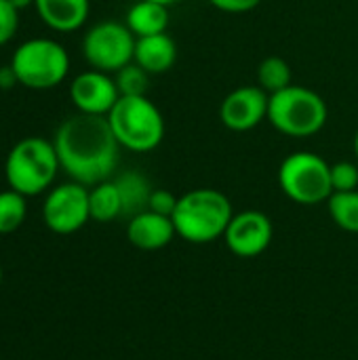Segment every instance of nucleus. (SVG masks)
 <instances>
[{
  "instance_id": "nucleus-30",
  "label": "nucleus",
  "mask_w": 358,
  "mask_h": 360,
  "mask_svg": "<svg viewBox=\"0 0 358 360\" xmlns=\"http://www.w3.org/2000/svg\"><path fill=\"white\" fill-rule=\"evenodd\" d=\"M354 156H357V162H358V131H357V135H354Z\"/></svg>"
},
{
  "instance_id": "nucleus-11",
  "label": "nucleus",
  "mask_w": 358,
  "mask_h": 360,
  "mask_svg": "<svg viewBox=\"0 0 358 360\" xmlns=\"http://www.w3.org/2000/svg\"><path fill=\"white\" fill-rule=\"evenodd\" d=\"M120 99L114 74L84 70L70 82V101L80 114L108 116Z\"/></svg>"
},
{
  "instance_id": "nucleus-18",
  "label": "nucleus",
  "mask_w": 358,
  "mask_h": 360,
  "mask_svg": "<svg viewBox=\"0 0 358 360\" xmlns=\"http://www.w3.org/2000/svg\"><path fill=\"white\" fill-rule=\"evenodd\" d=\"M91 219L99 224L114 221L122 215V198L114 179H106L89 190Z\"/></svg>"
},
{
  "instance_id": "nucleus-15",
  "label": "nucleus",
  "mask_w": 358,
  "mask_h": 360,
  "mask_svg": "<svg viewBox=\"0 0 358 360\" xmlns=\"http://www.w3.org/2000/svg\"><path fill=\"white\" fill-rule=\"evenodd\" d=\"M133 61L141 65L150 76L167 74L177 61V44L167 32L137 38Z\"/></svg>"
},
{
  "instance_id": "nucleus-5",
  "label": "nucleus",
  "mask_w": 358,
  "mask_h": 360,
  "mask_svg": "<svg viewBox=\"0 0 358 360\" xmlns=\"http://www.w3.org/2000/svg\"><path fill=\"white\" fill-rule=\"evenodd\" d=\"M106 118L120 148L129 152L148 154L165 139V116L148 95L120 97Z\"/></svg>"
},
{
  "instance_id": "nucleus-23",
  "label": "nucleus",
  "mask_w": 358,
  "mask_h": 360,
  "mask_svg": "<svg viewBox=\"0 0 358 360\" xmlns=\"http://www.w3.org/2000/svg\"><path fill=\"white\" fill-rule=\"evenodd\" d=\"M331 186L333 192L358 190V162L342 160L331 165Z\"/></svg>"
},
{
  "instance_id": "nucleus-6",
  "label": "nucleus",
  "mask_w": 358,
  "mask_h": 360,
  "mask_svg": "<svg viewBox=\"0 0 358 360\" xmlns=\"http://www.w3.org/2000/svg\"><path fill=\"white\" fill-rule=\"evenodd\" d=\"M11 68L15 70L21 86L49 91L68 78L70 55L65 46L53 38H30L15 49Z\"/></svg>"
},
{
  "instance_id": "nucleus-17",
  "label": "nucleus",
  "mask_w": 358,
  "mask_h": 360,
  "mask_svg": "<svg viewBox=\"0 0 358 360\" xmlns=\"http://www.w3.org/2000/svg\"><path fill=\"white\" fill-rule=\"evenodd\" d=\"M114 181H116L120 198H122V215H127L131 219L133 215L148 209L154 188L146 175H141L139 171H124Z\"/></svg>"
},
{
  "instance_id": "nucleus-21",
  "label": "nucleus",
  "mask_w": 358,
  "mask_h": 360,
  "mask_svg": "<svg viewBox=\"0 0 358 360\" xmlns=\"http://www.w3.org/2000/svg\"><path fill=\"white\" fill-rule=\"evenodd\" d=\"M27 217V200L15 190L0 192V234H11L21 228Z\"/></svg>"
},
{
  "instance_id": "nucleus-4",
  "label": "nucleus",
  "mask_w": 358,
  "mask_h": 360,
  "mask_svg": "<svg viewBox=\"0 0 358 360\" xmlns=\"http://www.w3.org/2000/svg\"><path fill=\"white\" fill-rule=\"evenodd\" d=\"M329 120V108L317 91L289 84L287 89L270 95L268 122L283 135L306 139L319 135Z\"/></svg>"
},
{
  "instance_id": "nucleus-25",
  "label": "nucleus",
  "mask_w": 358,
  "mask_h": 360,
  "mask_svg": "<svg viewBox=\"0 0 358 360\" xmlns=\"http://www.w3.org/2000/svg\"><path fill=\"white\" fill-rule=\"evenodd\" d=\"M177 200H179V196H175L173 192H169L165 188H154L152 196H150V202H148V209L154 211V213L171 217L175 207H177Z\"/></svg>"
},
{
  "instance_id": "nucleus-26",
  "label": "nucleus",
  "mask_w": 358,
  "mask_h": 360,
  "mask_svg": "<svg viewBox=\"0 0 358 360\" xmlns=\"http://www.w3.org/2000/svg\"><path fill=\"white\" fill-rule=\"evenodd\" d=\"M209 2L224 13H249L262 4V0H209Z\"/></svg>"
},
{
  "instance_id": "nucleus-12",
  "label": "nucleus",
  "mask_w": 358,
  "mask_h": 360,
  "mask_svg": "<svg viewBox=\"0 0 358 360\" xmlns=\"http://www.w3.org/2000/svg\"><path fill=\"white\" fill-rule=\"evenodd\" d=\"M274 236L272 219L255 209L234 213L224 234L226 247L238 257H257L270 245Z\"/></svg>"
},
{
  "instance_id": "nucleus-8",
  "label": "nucleus",
  "mask_w": 358,
  "mask_h": 360,
  "mask_svg": "<svg viewBox=\"0 0 358 360\" xmlns=\"http://www.w3.org/2000/svg\"><path fill=\"white\" fill-rule=\"evenodd\" d=\"M135 34L120 21H99L82 38V57L93 70L116 74L135 55Z\"/></svg>"
},
{
  "instance_id": "nucleus-27",
  "label": "nucleus",
  "mask_w": 358,
  "mask_h": 360,
  "mask_svg": "<svg viewBox=\"0 0 358 360\" xmlns=\"http://www.w3.org/2000/svg\"><path fill=\"white\" fill-rule=\"evenodd\" d=\"M15 84H19L15 70L11 68V63H8V65H2V68H0V89L6 91V89H13Z\"/></svg>"
},
{
  "instance_id": "nucleus-31",
  "label": "nucleus",
  "mask_w": 358,
  "mask_h": 360,
  "mask_svg": "<svg viewBox=\"0 0 358 360\" xmlns=\"http://www.w3.org/2000/svg\"><path fill=\"white\" fill-rule=\"evenodd\" d=\"M0 285H2V268H0Z\"/></svg>"
},
{
  "instance_id": "nucleus-9",
  "label": "nucleus",
  "mask_w": 358,
  "mask_h": 360,
  "mask_svg": "<svg viewBox=\"0 0 358 360\" xmlns=\"http://www.w3.org/2000/svg\"><path fill=\"white\" fill-rule=\"evenodd\" d=\"M44 226L61 236L74 234L91 219L89 188L78 181H65L49 190L42 205Z\"/></svg>"
},
{
  "instance_id": "nucleus-16",
  "label": "nucleus",
  "mask_w": 358,
  "mask_h": 360,
  "mask_svg": "<svg viewBox=\"0 0 358 360\" xmlns=\"http://www.w3.org/2000/svg\"><path fill=\"white\" fill-rule=\"evenodd\" d=\"M124 23L135 34V38L165 34L169 30V23H171L169 6L148 2V0H137L135 4L129 6Z\"/></svg>"
},
{
  "instance_id": "nucleus-19",
  "label": "nucleus",
  "mask_w": 358,
  "mask_h": 360,
  "mask_svg": "<svg viewBox=\"0 0 358 360\" xmlns=\"http://www.w3.org/2000/svg\"><path fill=\"white\" fill-rule=\"evenodd\" d=\"M257 84L268 93L274 95L283 89H287L289 84H293V72L287 59L270 55L266 57L260 68H257Z\"/></svg>"
},
{
  "instance_id": "nucleus-20",
  "label": "nucleus",
  "mask_w": 358,
  "mask_h": 360,
  "mask_svg": "<svg viewBox=\"0 0 358 360\" xmlns=\"http://www.w3.org/2000/svg\"><path fill=\"white\" fill-rule=\"evenodd\" d=\"M327 209L338 228L358 234V190L333 192L327 200Z\"/></svg>"
},
{
  "instance_id": "nucleus-10",
  "label": "nucleus",
  "mask_w": 358,
  "mask_h": 360,
  "mask_svg": "<svg viewBox=\"0 0 358 360\" xmlns=\"http://www.w3.org/2000/svg\"><path fill=\"white\" fill-rule=\"evenodd\" d=\"M270 95L260 84H243L230 91L219 105V120L228 131L247 133L268 120Z\"/></svg>"
},
{
  "instance_id": "nucleus-14",
  "label": "nucleus",
  "mask_w": 358,
  "mask_h": 360,
  "mask_svg": "<svg viewBox=\"0 0 358 360\" xmlns=\"http://www.w3.org/2000/svg\"><path fill=\"white\" fill-rule=\"evenodd\" d=\"M34 8L40 21L61 34L80 30L91 13L89 0H34Z\"/></svg>"
},
{
  "instance_id": "nucleus-7",
  "label": "nucleus",
  "mask_w": 358,
  "mask_h": 360,
  "mask_svg": "<svg viewBox=\"0 0 358 360\" xmlns=\"http://www.w3.org/2000/svg\"><path fill=\"white\" fill-rule=\"evenodd\" d=\"M279 186L283 194L306 207L327 202L333 194L331 165L317 152H293L279 167Z\"/></svg>"
},
{
  "instance_id": "nucleus-28",
  "label": "nucleus",
  "mask_w": 358,
  "mask_h": 360,
  "mask_svg": "<svg viewBox=\"0 0 358 360\" xmlns=\"http://www.w3.org/2000/svg\"><path fill=\"white\" fill-rule=\"evenodd\" d=\"M17 11H21V8H27V6H34V0H8Z\"/></svg>"
},
{
  "instance_id": "nucleus-13",
  "label": "nucleus",
  "mask_w": 358,
  "mask_h": 360,
  "mask_svg": "<svg viewBox=\"0 0 358 360\" xmlns=\"http://www.w3.org/2000/svg\"><path fill=\"white\" fill-rule=\"evenodd\" d=\"M177 236L173 219L150 209L133 215L127 226V238L135 249L141 251H158L165 249Z\"/></svg>"
},
{
  "instance_id": "nucleus-24",
  "label": "nucleus",
  "mask_w": 358,
  "mask_h": 360,
  "mask_svg": "<svg viewBox=\"0 0 358 360\" xmlns=\"http://www.w3.org/2000/svg\"><path fill=\"white\" fill-rule=\"evenodd\" d=\"M17 27H19V11L8 0H0V46L15 38Z\"/></svg>"
},
{
  "instance_id": "nucleus-22",
  "label": "nucleus",
  "mask_w": 358,
  "mask_h": 360,
  "mask_svg": "<svg viewBox=\"0 0 358 360\" xmlns=\"http://www.w3.org/2000/svg\"><path fill=\"white\" fill-rule=\"evenodd\" d=\"M114 80H116L120 97H137V95H146L148 93L150 74L141 65L131 61L129 65L120 68L114 74Z\"/></svg>"
},
{
  "instance_id": "nucleus-29",
  "label": "nucleus",
  "mask_w": 358,
  "mask_h": 360,
  "mask_svg": "<svg viewBox=\"0 0 358 360\" xmlns=\"http://www.w3.org/2000/svg\"><path fill=\"white\" fill-rule=\"evenodd\" d=\"M148 2H156V4H162V6H173L179 0H148Z\"/></svg>"
},
{
  "instance_id": "nucleus-3",
  "label": "nucleus",
  "mask_w": 358,
  "mask_h": 360,
  "mask_svg": "<svg viewBox=\"0 0 358 360\" xmlns=\"http://www.w3.org/2000/svg\"><path fill=\"white\" fill-rule=\"evenodd\" d=\"M59 169L61 165L55 143L44 137H25L17 141L4 160L8 188L25 198L51 190Z\"/></svg>"
},
{
  "instance_id": "nucleus-2",
  "label": "nucleus",
  "mask_w": 358,
  "mask_h": 360,
  "mask_svg": "<svg viewBox=\"0 0 358 360\" xmlns=\"http://www.w3.org/2000/svg\"><path fill=\"white\" fill-rule=\"evenodd\" d=\"M234 209L230 198L215 188H196L179 196L171 215L179 238L192 245H207L224 238Z\"/></svg>"
},
{
  "instance_id": "nucleus-1",
  "label": "nucleus",
  "mask_w": 358,
  "mask_h": 360,
  "mask_svg": "<svg viewBox=\"0 0 358 360\" xmlns=\"http://www.w3.org/2000/svg\"><path fill=\"white\" fill-rule=\"evenodd\" d=\"M53 143L65 175L82 186L110 179L120 160V143L106 116L76 112L59 124Z\"/></svg>"
}]
</instances>
